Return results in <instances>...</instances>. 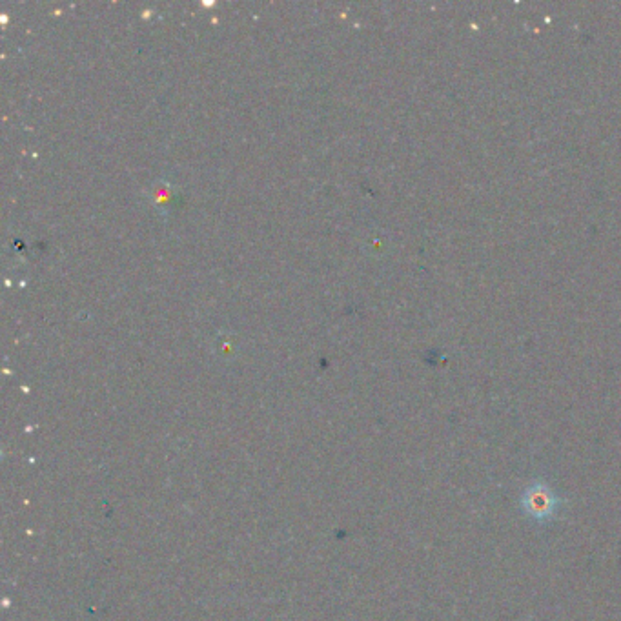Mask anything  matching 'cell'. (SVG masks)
Instances as JSON below:
<instances>
[{
  "label": "cell",
  "instance_id": "6da1fadb",
  "mask_svg": "<svg viewBox=\"0 0 621 621\" xmlns=\"http://www.w3.org/2000/svg\"><path fill=\"white\" fill-rule=\"evenodd\" d=\"M527 507L530 512L538 514V516H549L550 510L554 507V501L550 499L549 492L547 490H538V492H530V498L527 499Z\"/></svg>",
  "mask_w": 621,
  "mask_h": 621
}]
</instances>
